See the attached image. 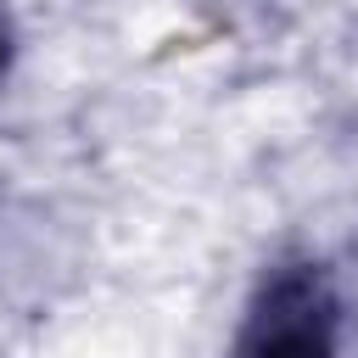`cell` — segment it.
<instances>
[{
    "label": "cell",
    "mask_w": 358,
    "mask_h": 358,
    "mask_svg": "<svg viewBox=\"0 0 358 358\" xmlns=\"http://www.w3.org/2000/svg\"><path fill=\"white\" fill-rule=\"evenodd\" d=\"M341 308L313 263H280L257 291L235 336V358H336Z\"/></svg>",
    "instance_id": "6da1fadb"
},
{
    "label": "cell",
    "mask_w": 358,
    "mask_h": 358,
    "mask_svg": "<svg viewBox=\"0 0 358 358\" xmlns=\"http://www.w3.org/2000/svg\"><path fill=\"white\" fill-rule=\"evenodd\" d=\"M6 73H11V17L0 6V84H6Z\"/></svg>",
    "instance_id": "7a4b0ae2"
}]
</instances>
